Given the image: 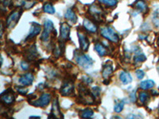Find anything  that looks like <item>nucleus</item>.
Segmentation results:
<instances>
[{
  "instance_id": "27",
  "label": "nucleus",
  "mask_w": 159,
  "mask_h": 119,
  "mask_svg": "<svg viewBox=\"0 0 159 119\" xmlns=\"http://www.w3.org/2000/svg\"><path fill=\"white\" fill-rule=\"evenodd\" d=\"M124 107V103L123 102H119V103H116L115 107H114V110L116 111V113H120L121 111L123 110Z\"/></svg>"
},
{
  "instance_id": "37",
  "label": "nucleus",
  "mask_w": 159,
  "mask_h": 119,
  "mask_svg": "<svg viewBox=\"0 0 159 119\" xmlns=\"http://www.w3.org/2000/svg\"><path fill=\"white\" fill-rule=\"evenodd\" d=\"M60 49H60V47H58L56 48V49L54 51V55L56 56L57 57H58V56L60 55V53H60Z\"/></svg>"
},
{
  "instance_id": "18",
  "label": "nucleus",
  "mask_w": 159,
  "mask_h": 119,
  "mask_svg": "<svg viewBox=\"0 0 159 119\" xmlns=\"http://www.w3.org/2000/svg\"><path fill=\"white\" fill-rule=\"evenodd\" d=\"M95 51L97 52L98 54H99V56H106L108 54V50H107V49H106L101 43H99V42H97V43L95 45Z\"/></svg>"
},
{
  "instance_id": "35",
  "label": "nucleus",
  "mask_w": 159,
  "mask_h": 119,
  "mask_svg": "<svg viewBox=\"0 0 159 119\" xmlns=\"http://www.w3.org/2000/svg\"><path fill=\"white\" fill-rule=\"evenodd\" d=\"M17 90H18V91L22 94H26L27 92V89L22 88V87H19H19H17Z\"/></svg>"
},
{
  "instance_id": "7",
  "label": "nucleus",
  "mask_w": 159,
  "mask_h": 119,
  "mask_svg": "<svg viewBox=\"0 0 159 119\" xmlns=\"http://www.w3.org/2000/svg\"><path fill=\"white\" fill-rule=\"evenodd\" d=\"M73 89H74V87H73L72 83H64V84L62 85L61 88H60V94L63 96H68L73 92Z\"/></svg>"
},
{
  "instance_id": "12",
  "label": "nucleus",
  "mask_w": 159,
  "mask_h": 119,
  "mask_svg": "<svg viewBox=\"0 0 159 119\" xmlns=\"http://www.w3.org/2000/svg\"><path fill=\"white\" fill-rule=\"evenodd\" d=\"M113 72V68L111 64H106L103 66V71H102V76L104 79H108L111 77Z\"/></svg>"
},
{
  "instance_id": "31",
  "label": "nucleus",
  "mask_w": 159,
  "mask_h": 119,
  "mask_svg": "<svg viewBox=\"0 0 159 119\" xmlns=\"http://www.w3.org/2000/svg\"><path fill=\"white\" fill-rule=\"evenodd\" d=\"M135 75H136L137 78L139 79V80H142V79L145 76V72H143V70L139 69L135 72Z\"/></svg>"
},
{
  "instance_id": "40",
  "label": "nucleus",
  "mask_w": 159,
  "mask_h": 119,
  "mask_svg": "<svg viewBox=\"0 0 159 119\" xmlns=\"http://www.w3.org/2000/svg\"><path fill=\"white\" fill-rule=\"evenodd\" d=\"M158 110H159V107H158Z\"/></svg>"
},
{
  "instance_id": "11",
  "label": "nucleus",
  "mask_w": 159,
  "mask_h": 119,
  "mask_svg": "<svg viewBox=\"0 0 159 119\" xmlns=\"http://www.w3.org/2000/svg\"><path fill=\"white\" fill-rule=\"evenodd\" d=\"M41 25L37 24L36 22H33L32 23V25H31V29L30 31H29V33L28 35V37L27 39H30V38H33L35 36H37L38 33H41Z\"/></svg>"
},
{
  "instance_id": "23",
  "label": "nucleus",
  "mask_w": 159,
  "mask_h": 119,
  "mask_svg": "<svg viewBox=\"0 0 159 119\" xmlns=\"http://www.w3.org/2000/svg\"><path fill=\"white\" fill-rule=\"evenodd\" d=\"M139 98L140 102L143 104H145V103H147V101L150 99V95L147 92H140L139 94Z\"/></svg>"
},
{
  "instance_id": "32",
  "label": "nucleus",
  "mask_w": 159,
  "mask_h": 119,
  "mask_svg": "<svg viewBox=\"0 0 159 119\" xmlns=\"http://www.w3.org/2000/svg\"><path fill=\"white\" fill-rule=\"evenodd\" d=\"M21 68H22V70H24V71H26L29 69V65L26 61H22L21 62Z\"/></svg>"
},
{
  "instance_id": "33",
  "label": "nucleus",
  "mask_w": 159,
  "mask_h": 119,
  "mask_svg": "<svg viewBox=\"0 0 159 119\" xmlns=\"http://www.w3.org/2000/svg\"><path fill=\"white\" fill-rule=\"evenodd\" d=\"M34 3H35V2H33V1H27V2H24V4H25V8L26 9L31 8V7L34 5Z\"/></svg>"
},
{
  "instance_id": "16",
  "label": "nucleus",
  "mask_w": 159,
  "mask_h": 119,
  "mask_svg": "<svg viewBox=\"0 0 159 119\" xmlns=\"http://www.w3.org/2000/svg\"><path fill=\"white\" fill-rule=\"evenodd\" d=\"M119 80L120 81L123 83V84H128L132 81V77L129 74L128 72H121L119 75Z\"/></svg>"
},
{
  "instance_id": "9",
  "label": "nucleus",
  "mask_w": 159,
  "mask_h": 119,
  "mask_svg": "<svg viewBox=\"0 0 159 119\" xmlns=\"http://www.w3.org/2000/svg\"><path fill=\"white\" fill-rule=\"evenodd\" d=\"M1 101L6 105H10L15 101V95L13 92H8V90L6 92H3L1 94Z\"/></svg>"
},
{
  "instance_id": "38",
  "label": "nucleus",
  "mask_w": 159,
  "mask_h": 119,
  "mask_svg": "<svg viewBox=\"0 0 159 119\" xmlns=\"http://www.w3.org/2000/svg\"><path fill=\"white\" fill-rule=\"evenodd\" d=\"M130 99H131V102H135L136 101V98H135V93L132 92L130 94Z\"/></svg>"
},
{
  "instance_id": "22",
  "label": "nucleus",
  "mask_w": 159,
  "mask_h": 119,
  "mask_svg": "<svg viewBox=\"0 0 159 119\" xmlns=\"http://www.w3.org/2000/svg\"><path fill=\"white\" fill-rule=\"evenodd\" d=\"M43 10L45 12L47 13V14H50V15H53L55 13V9L50 3H46V4L44 5Z\"/></svg>"
},
{
  "instance_id": "3",
  "label": "nucleus",
  "mask_w": 159,
  "mask_h": 119,
  "mask_svg": "<svg viewBox=\"0 0 159 119\" xmlns=\"http://www.w3.org/2000/svg\"><path fill=\"white\" fill-rule=\"evenodd\" d=\"M50 101H51V95H50V94H49V93H43L37 100L33 101L30 103L33 105L34 107H44L50 104Z\"/></svg>"
},
{
  "instance_id": "17",
  "label": "nucleus",
  "mask_w": 159,
  "mask_h": 119,
  "mask_svg": "<svg viewBox=\"0 0 159 119\" xmlns=\"http://www.w3.org/2000/svg\"><path fill=\"white\" fill-rule=\"evenodd\" d=\"M134 6L141 12H145L147 10V3L145 0H137L134 3Z\"/></svg>"
},
{
  "instance_id": "6",
  "label": "nucleus",
  "mask_w": 159,
  "mask_h": 119,
  "mask_svg": "<svg viewBox=\"0 0 159 119\" xmlns=\"http://www.w3.org/2000/svg\"><path fill=\"white\" fill-rule=\"evenodd\" d=\"M77 34H78V38L79 41H80V45H81V48L82 49L83 51H88L89 47V41L88 39V37L83 33H81L80 31H78Z\"/></svg>"
},
{
  "instance_id": "28",
  "label": "nucleus",
  "mask_w": 159,
  "mask_h": 119,
  "mask_svg": "<svg viewBox=\"0 0 159 119\" xmlns=\"http://www.w3.org/2000/svg\"><path fill=\"white\" fill-rule=\"evenodd\" d=\"M50 33H51V32H50V31L44 29L43 33H42V34H41V41H43L44 42H45V41H49V39H50Z\"/></svg>"
},
{
  "instance_id": "34",
  "label": "nucleus",
  "mask_w": 159,
  "mask_h": 119,
  "mask_svg": "<svg viewBox=\"0 0 159 119\" xmlns=\"http://www.w3.org/2000/svg\"><path fill=\"white\" fill-rule=\"evenodd\" d=\"M82 80H84V82H85L88 84H90V83H92V80L91 78L88 77V76H83Z\"/></svg>"
},
{
  "instance_id": "1",
  "label": "nucleus",
  "mask_w": 159,
  "mask_h": 119,
  "mask_svg": "<svg viewBox=\"0 0 159 119\" xmlns=\"http://www.w3.org/2000/svg\"><path fill=\"white\" fill-rule=\"evenodd\" d=\"M75 59H76L78 65L85 69H88V68H92L93 63H94L93 59L89 56L85 55L83 53H77V54L75 55Z\"/></svg>"
},
{
  "instance_id": "19",
  "label": "nucleus",
  "mask_w": 159,
  "mask_h": 119,
  "mask_svg": "<svg viewBox=\"0 0 159 119\" xmlns=\"http://www.w3.org/2000/svg\"><path fill=\"white\" fill-rule=\"evenodd\" d=\"M155 85L154 82L151 80H147L140 83V88L143 90H148L154 87Z\"/></svg>"
},
{
  "instance_id": "13",
  "label": "nucleus",
  "mask_w": 159,
  "mask_h": 119,
  "mask_svg": "<svg viewBox=\"0 0 159 119\" xmlns=\"http://www.w3.org/2000/svg\"><path fill=\"white\" fill-rule=\"evenodd\" d=\"M64 17H65V19L71 22L72 24H75V23L77 22V17L75 14V12L71 9H68L66 10V12L64 14Z\"/></svg>"
},
{
  "instance_id": "8",
  "label": "nucleus",
  "mask_w": 159,
  "mask_h": 119,
  "mask_svg": "<svg viewBox=\"0 0 159 119\" xmlns=\"http://www.w3.org/2000/svg\"><path fill=\"white\" fill-rule=\"evenodd\" d=\"M70 34V26L65 22L61 23L60 25V38L62 40H68Z\"/></svg>"
},
{
  "instance_id": "29",
  "label": "nucleus",
  "mask_w": 159,
  "mask_h": 119,
  "mask_svg": "<svg viewBox=\"0 0 159 119\" xmlns=\"http://www.w3.org/2000/svg\"><path fill=\"white\" fill-rule=\"evenodd\" d=\"M153 22L156 26L159 27V10L154 13L153 17Z\"/></svg>"
},
{
  "instance_id": "26",
  "label": "nucleus",
  "mask_w": 159,
  "mask_h": 119,
  "mask_svg": "<svg viewBox=\"0 0 159 119\" xmlns=\"http://www.w3.org/2000/svg\"><path fill=\"white\" fill-rule=\"evenodd\" d=\"M37 56V50H36V48L33 46V47H31L29 49V53H28V58L29 59H35Z\"/></svg>"
},
{
  "instance_id": "25",
  "label": "nucleus",
  "mask_w": 159,
  "mask_h": 119,
  "mask_svg": "<svg viewBox=\"0 0 159 119\" xmlns=\"http://www.w3.org/2000/svg\"><path fill=\"white\" fill-rule=\"evenodd\" d=\"M102 4H105L108 6H116L118 1L117 0H98Z\"/></svg>"
},
{
  "instance_id": "2",
  "label": "nucleus",
  "mask_w": 159,
  "mask_h": 119,
  "mask_svg": "<svg viewBox=\"0 0 159 119\" xmlns=\"http://www.w3.org/2000/svg\"><path fill=\"white\" fill-rule=\"evenodd\" d=\"M101 34L104 38L112 42H118L119 41V37L118 34L114 31L112 28L109 26L103 27L101 29Z\"/></svg>"
},
{
  "instance_id": "14",
  "label": "nucleus",
  "mask_w": 159,
  "mask_h": 119,
  "mask_svg": "<svg viewBox=\"0 0 159 119\" xmlns=\"http://www.w3.org/2000/svg\"><path fill=\"white\" fill-rule=\"evenodd\" d=\"M83 25H84L85 29L89 32H91V33H95L97 31V26L88 19H85Z\"/></svg>"
},
{
  "instance_id": "10",
  "label": "nucleus",
  "mask_w": 159,
  "mask_h": 119,
  "mask_svg": "<svg viewBox=\"0 0 159 119\" xmlns=\"http://www.w3.org/2000/svg\"><path fill=\"white\" fill-rule=\"evenodd\" d=\"M52 117H57V118H62L63 117V114L60 113V108H59V105H58L57 99H54V103H53V107H52Z\"/></svg>"
},
{
  "instance_id": "24",
  "label": "nucleus",
  "mask_w": 159,
  "mask_h": 119,
  "mask_svg": "<svg viewBox=\"0 0 159 119\" xmlns=\"http://www.w3.org/2000/svg\"><path fill=\"white\" fill-rule=\"evenodd\" d=\"M44 28L46 30L50 31L51 32L53 29H54V23L51 20H49V19H46L45 22H44Z\"/></svg>"
},
{
  "instance_id": "4",
  "label": "nucleus",
  "mask_w": 159,
  "mask_h": 119,
  "mask_svg": "<svg viewBox=\"0 0 159 119\" xmlns=\"http://www.w3.org/2000/svg\"><path fill=\"white\" fill-rule=\"evenodd\" d=\"M22 15V11H14L9 15V17L7 18V20H6V26L9 29H11L13 27L16 25L18 22H19V19H20V16Z\"/></svg>"
},
{
  "instance_id": "15",
  "label": "nucleus",
  "mask_w": 159,
  "mask_h": 119,
  "mask_svg": "<svg viewBox=\"0 0 159 119\" xmlns=\"http://www.w3.org/2000/svg\"><path fill=\"white\" fill-rule=\"evenodd\" d=\"M147 59L146 56L141 52L140 49H138L137 50H134V62L135 64L144 62Z\"/></svg>"
},
{
  "instance_id": "36",
  "label": "nucleus",
  "mask_w": 159,
  "mask_h": 119,
  "mask_svg": "<svg viewBox=\"0 0 159 119\" xmlns=\"http://www.w3.org/2000/svg\"><path fill=\"white\" fill-rule=\"evenodd\" d=\"M10 4V0H2V6L7 7Z\"/></svg>"
},
{
  "instance_id": "21",
  "label": "nucleus",
  "mask_w": 159,
  "mask_h": 119,
  "mask_svg": "<svg viewBox=\"0 0 159 119\" xmlns=\"http://www.w3.org/2000/svg\"><path fill=\"white\" fill-rule=\"evenodd\" d=\"M93 112L91 109H85L81 112V117L83 118H89V117H92L93 116Z\"/></svg>"
},
{
  "instance_id": "30",
  "label": "nucleus",
  "mask_w": 159,
  "mask_h": 119,
  "mask_svg": "<svg viewBox=\"0 0 159 119\" xmlns=\"http://www.w3.org/2000/svg\"><path fill=\"white\" fill-rule=\"evenodd\" d=\"M99 93H100V89H99L98 87H94V88L92 89V94L93 98H97L99 95Z\"/></svg>"
},
{
  "instance_id": "5",
  "label": "nucleus",
  "mask_w": 159,
  "mask_h": 119,
  "mask_svg": "<svg viewBox=\"0 0 159 119\" xmlns=\"http://www.w3.org/2000/svg\"><path fill=\"white\" fill-rule=\"evenodd\" d=\"M33 75L32 73H26L21 76L19 79V84L22 85V86H29L33 83Z\"/></svg>"
},
{
  "instance_id": "20",
  "label": "nucleus",
  "mask_w": 159,
  "mask_h": 119,
  "mask_svg": "<svg viewBox=\"0 0 159 119\" xmlns=\"http://www.w3.org/2000/svg\"><path fill=\"white\" fill-rule=\"evenodd\" d=\"M89 11L91 13H92L93 15H100L103 10H102L100 6H97V5H92V6H91V7L89 8Z\"/></svg>"
},
{
  "instance_id": "39",
  "label": "nucleus",
  "mask_w": 159,
  "mask_h": 119,
  "mask_svg": "<svg viewBox=\"0 0 159 119\" xmlns=\"http://www.w3.org/2000/svg\"><path fill=\"white\" fill-rule=\"evenodd\" d=\"M157 44H158V46H159V37H158V40H157Z\"/></svg>"
}]
</instances>
